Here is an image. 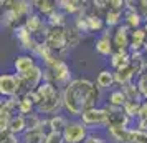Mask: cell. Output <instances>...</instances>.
Wrapping results in <instances>:
<instances>
[{
    "instance_id": "29",
    "label": "cell",
    "mask_w": 147,
    "mask_h": 143,
    "mask_svg": "<svg viewBox=\"0 0 147 143\" xmlns=\"http://www.w3.org/2000/svg\"><path fill=\"white\" fill-rule=\"evenodd\" d=\"M104 103L111 105V107H117V108H122V107H124V103H126V95L122 93V90H121V88L114 87V88H111L109 92H107Z\"/></svg>"
},
{
    "instance_id": "40",
    "label": "cell",
    "mask_w": 147,
    "mask_h": 143,
    "mask_svg": "<svg viewBox=\"0 0 147 143\" xmlns=\"http://www.w3.org/2000/svg\"><path fill=\"white\" fill-rule=\"evenodd\" d=\"M137 14L142 22H147V0H137Z\"/></svg>"
},
{
    "instance_id": "34",
    "label": "cell",
    "mask_w": 147,
    "mask_h": 143,
    "mask_svg": "<svg viewBox=\"0 0 147 143\" xmlns=\"http://www.w3.org/2000/svg\"><path fill=\"white\" fill-rule=\"evenodd\" d=\"M140 103L142 102H131V100H126V103H124V107H122V110H124V113H126L131 120H136L137 118V115H139V108H140Z\"/></svg>"
},
{
    "instance_id": "9",
    "label": "cell",
    "mask_w": 147,
    "mask_h": 143,
    "mask_svg": "<svg viewBox=\"0 0 147 143\" xmlns=\"http://www.w3.org/2000/svg\"><path fill=\"white\" fill-rule=\"evenodd\" d=\"M18 77V75H17ZM43 82V67L40 63L33 67L32 70H28L27 73L18 77V85H20V95L27 93V92H33L36 87Z\"/></svg>"
},
{
    "instance_id": "6",
    "label": "cell",
    "mask_w": 147,
    "mask_h": 143,
    "mask_svg": "<svg viewBox=\"0 0 147 143\" xmlns=\"http://www.w3.org/2000/svg\"><path fill=\"white\" fill-rule=\"evenodd\" d=\"M89 131H99V130H106V113L102 107H96V108H89L83 112L78 118Z\"/></svg>"
},
{
    "instance_id": "22",
    "label": "cell",
    "mask_w": 147,
    "mask_h": 143,
    "mask_svg": "<svg viewBox=\"0 0 147 143\" xmlns=\"http://www.w3.org/2000/svg\"><path fill=\"white\" fill-rule=\"evenodd\" d=\"M68 118L65 113H56V115L53 116H48V118H45V130L47 131H63V128L66 127V123H68Z\"/></svg>"
},
{
    "instance_id": "1",
    "label": "cell",
    "mask_w": 147,
    "mask_h": 143,
    "mask_svg": "<svg viewBox=\"0 0 147 143\" xmlns=\"http://www.w3.org/2000/svg\"><path fill=\"white\" fill-rule=\"evenodd\" d=\"M104 92L86 77H76L61 90L63 112L68 118H80L83 112L104 103Z\"/></svg>"
},
{
    "instance_id": "33",
    "label": "cell",
    "mask_w": 147,
    "mask_h": 143,
    "mask_svg": "<svg viewBox=\"0 0 147 143\" xmlns=\"http://www.w3.org/2000/svg\"><path fill=\"white\" fill-rule=\"evenodd\" d=\"M121 90H122V93L126 95V100H131V102H144V98L140 95V92H139V88H137L136 82L127 83V85H124Z\"/></svg>"
},
{
    "instance_id": "11",
    "label": "cell",
    "mask_w": 147,
    "mask_h": 143,
    "mask_svg": "<svg viewBox=\"0 0 147 143\" xmlns=\"http://www.w3.org/2000/svg\"><path fill=\"white\" fill-rule=\"evenodd\" d=\"M23 27L27 28L28 32H30V35H32L33 38H36L38 42H43L45 34H47V30H48L47 20H45L41 15L35 14V12H32V14L25 18V22H23Z\"/></svg>"
},
{
    "instance_id": "35",
    "label": "cell",
    "mask_w": 147,
    "mask_h": 143,
    "mask_svg": "<svg viewBox=\"0 0 147 143\" xmlns=\"http://www.w3.org/2000/svg\"><path fill=\"white\" fill-rule=\"evenodd\" d=\"M129 143H147V131L131 127L129 128Z\"/></svg>"
},
{
    "instance_id": "30",
    "label": "cell",
    "mask_w": 147,
    "mask_h": 143,
    "mask_svg": "<svg viewBox=\"0 0 147 143\" xmlns=\"http://www.w3.org/2000/svg\"><path fill=\"white\" fill-rule=\"evenodd\" d=\"M8 131L17 135V136H20L22 133H25L27 131V120H25V116L18 115V113L13 115V118L8 123Z\"/></svg>"
},
{
    "instance_id": "7",
    "label": "cell",
    "mask_w": 147,
    "mask_h": 143,
    "mask_svg": "<svg viewBox=\"0 0 147 143\" xmlns=\"http://www.w3.org/2000/svg\"><path fill=\"white\" fill-rule=\"evenodd\" d=\"M89 130L78 120V118H69L66 127L63 128V142L65 143H84Z\"/></svg>"
},
{
    "instance_id": "27",
    "label": "cell",
    "mask_w": 147,
    "mask_h": 143,
    "mask_svg": "<svg viewBox=\"0 0 147 143\" xmlns=\"http://www.w3.org/2000/svg\"><path fill=\"white\" fill-rule=\"evenodd\" d=\"M45 20H47V25H48V27H60V28H65V27H68V25H69V17L63 14L60 8H56L53 14H50L47 18H45Z\"/></svg>"
},
{
    "instance_id": "8",
    "label": "cell",
    "mask_w": 147,
    "mask_h": 143,
    "mask_svg": "<svg viewBox=\"0 0 147 143\" xmlns=\"http://www.w3.org/2000/svg\"><path fill=\"white\" fill-rule=\"evenodd\" d=\"M101 107L106 113V128H131L132 120L124 113L122 108L111 107L107 103H102Z\"/></svg>"
},
{
    "instance_id": "3",
    "label": "cell",
    "mask_w": 147,
    "mask_h": 143,
    "mask_svg": "<svg viewBox=\"0 0 147 143\" xmlns=\"http://www.w3.org/2000/svg\"><path fill=\"white\" fill-rule=\"evenodd\" d=\"M33 12L32 2L28 0H5L3 12H2V27L7 30H15L23 25L28 15Z\"/></svg>"
},
{
    "instance_id": "13",
    "label": "cell",
    "mask_w": 147,
    "mask_h": 143,
    "mask_svg": "<svg viewBox=\"0 0 147 143\" xmlns=\"http://www.w3.org/2000/svg\"><path fill=\"white\" fill-rule=\"evenodd\" d=\"M12 34H13V38L17 40V43L20 45V48L25 53L33 55L35 48H36V45H38L40 42L36 40V38H33L27 28L23 27V25H20V27H17L15 30H12Z\"/></svg>"
},
{
    "instance_id": "21",
    "label": "cell",
    "mask_w": 147,
    "mask_h": 143,
    "mask_svg": "<svg viewBox=\"0 0 147 143\" xmlns=\"http://www.w3.org/2000/svg\"><path fill=\"white\" fill-rule=\"evenodd\" d=\"M146 48V34L142 27L131 30L129 34V52H142Z\"/></svg>"
},
{
    "instance_id": "39",
    "label": "cell",
    "mask_w": 147,
    "mask_h": 143,
    "mask_svg": "<svg viewBox=\"0 0 147 143\" xmlns=\"http://www.w3.org/2000/svg\"><path fill=\"white\" fill-rule=\"evenodd\" d=\"M84 143H107L106 136H102L99 131H89Z\"/></svg>"
},
{
    "instance_id": "14",
    "label": "cell",
    "mask_w": 147,
    "mask_h": 143,
    "mask_svg": "<svg viewBox=\"0 0 147 143\" xmlns=\"http://www.w3.org/2000/svg\"><path fill=\"white\" fill-rule=\"evenodd\" d=\"M17 115V102L15 98H0V131L8 130V123Z\"/></svg>"
},
{
    "instance_id": "26",
    "label": "cell",
    "mask_w": 147,
    "mask_h": 143,
    "mask_svg": "<svg viewBox=\"0 0 147 143\" xmlns=\"http://www.w3.org/2000/svg\"><path fill=\"white\" fill-rule=\"evenodd\" d=\"M45 128H28L20 135V143H43L45 140Z\"/></svg>"
},
{
    "instance_id": "32",
    "label": "cell",
    "mask_w": 147,
    "mask_h": 143,
    "mask_svg": "<svg viewBox=\"0 0 147 143\" xmlns=\"http://www.w3.org/2000/svg\"><path fill=\"white\" fill-rule=\"evenodd\" d=\"M15 102H17V113L18 115L27 116V115H30V113L35 112V105L28 100L27 95H18L15 98Z\"/></svg>"
},
{
    "instance_id": "23",
    "label": "cell",
    "mask_w": 147,
    "mask_h": 143,
    "mask_svg": "<svg viewBox=\"0 0 147 143\" xmlns=\"http://www.w3.org/2000/svg\"><path fill=\"white\" fill-rule=\"evenodd\" d=\"M129 63H131V53L129 52H116L114 50V53L109 57V68L113 72L122 67H127Z\"/></svg>"
},
{
    "instance_id": "5",
    "label": "cell",
    "mask_w": 147,
    "mask_h": 143,
    "mask_svg": "<svg viewBox=\"0 0 147 143\" xmlns=\"http://www.w3.org/2000/svg\"><path fill=\"white\" fill-rule=\"evenodd\" d=\"M43 43L47 45L50 50H53L55 53L60 57L61 60H66L68 57V48H66V27H48Z\"/></svg>"
},
{
    "instance_id": "43",
    "label": "cell",
    "mask_w": 147,
    "mask_h": 143,
    "mask_svg": "<svg viewBox=\"0 0 147 143\" xmlns=\"http://www.w3.org/2000/svg\"><path fill=\"white\" fill-rule=\"evenodd\" d=\"M2 28L3 27H2V15H0V30H2Z\"/></svg>"
},
{
    "instance_id": "37",
    "label": "cell",
    "mask_w": 147,
    "mask_h": 143,
    "mask_svg": "<svg viewBox=\"0 0 147 143\" xmlns=\"http://www.w3.org/2000/svg\"><path fill=\"white\" fill-rule=\"evenodd\" d=\"M43 143H65V142H63V135L60 131H47Z\"/></svg>"
},
{
    "instance_id": "17",
    "label": "cell",
    "mask_w": 147,
    "mask_h": 143,
    "mask_svg": "<svg viewBox=\"0 0 147 143\" xmlns=\"http://www.w3.org/2000/svg\"><path fill=\"white\" fill-rule=\"evenodd\" d=\"M88 7V2H81V0H58V8L68 17H76L81 12H84Z\"/></svg>"
},
{
    "instance_id": "24",
    "label": "cell",
    "mask_w": 147,
    "mask_h": 143,
    "mask_svg": "<svg viewBox=\"0 0 147 143\" xmlns=\"http://www.w3.org/2000/svg\"><path fill=\"white\" fill-rule=\"evenodd\" d=\"M122 15H124V8H121V10H106L104 15H102V20H104V25L106 28H111L114 30L116 27H119L121 23H122Z\"/></svg>"
},
{
    "instance_id": "25",
    "label": "cell",
    "mask_w": 147,
    "mask_h": 143,
    "mask_svg": "<svg viewBox=\"0 0 147 143\" xmlns=\"http://www.w3.org/2000/svg\"><path fill=\"white\" fill-rule=\"evenodd\" d=\"M107 143H129V128H106Z\"/></svg>"
},
{
    "instance_id": "36",
    "label": "cell",
    "mask_w": 147,
    "mask_h": 143,
    "mask_svg": "<svg viewBox=\"0 0 147 143\" xmlns=\"http://www.w3.org/2000/svg\"><path fill=\"white\" fill-rule=\"evenodd\" d=\"M136 85H137V88H139L142 98L147 100V72H144L142 75H139L136 78Z\"/></svg>"
},
{
    "instance_id": "19",
    "label": "cell",
    "mask_w": 147,
    "mask_h": 143,
    "mask_svg": "<svg viewBox=\"0 0 147 143\" xmlns=\"http://www.w3.org/2000/svg\"><path fill=\"white\" fill-rule=\"evenodd\" d=\"M94 85L98 87L102 92H109L111 88H114V73L111 68H104L101 70L99 73L96 75V80H94Z\"/></svg>"
},
{
    "instance_id": "41",
    "label": "cell",
    "mask_w": 147,
    "mask_h": 143,
    "mask_svg": "<svg viewBox=\"0 0 147 143\" xmlns=\"http://www.w3.org/2000/svg\"><path fill=\"white\" fill-rule=\"evenodd\" d=\"M136 120H144V122H147V100H144V102L140 103L139 115H137Z\"/></svg>"
},
{
    "instance_id": "38",
    "label": "cell",
    "mask_w": 147,
    "mask_h": 143,
    "mask_svg": "<svg viewBox=\"0 0 147 143\" xmlns=\"http://www.w3.org/2000/svg\"><path fill=\"white\" fill-rule=\"evenodd\" d=\"M0 143H20V136L5 130V131H0Z\"/></svg>"
},
{
    "instance_id": "12",
    "label": "cell",
    "mask_w": 147,
    "mask_h": 143,
    "mask_svg": "<svg viewBox=\"0 0 147 143\" xmlns=\"http://www.w3.org/2000/svg\"><path fill=\"white\" fill-rule=\"evenodd\" d=\"M94 52L102 57V58H109L114 53V45H113V30L111 28H104L101 35L94 40Z\"/></svg>"
},
{
    "instance_id": "16",
    "label": "cell",
    "mask_w": 147,
    "mask_h": 143,
    "mask_svg": "<svg viewBox=\"0 0 147 143\" xmlns=\"http://www.w3.org/2000/svg\"><path fill=\"white\" fill-rule=\"evenodd\" d=\"M129 34L131 30L122 23L113 30V45L116 52H129Z\"/></svg>"
},
{
    "instance_id": "4",
    "label": "cell",
    "mask_w": 147,
    "mask_h": 143,
    "mask_svg": "<svg viewBox=\"0 0 147 143\" xmlns=\"http://www.w3.org/2000/svg\"><path fill=\"white\" fill-rule=\"evenodd\" d=\"M43 80L53 83V85H56L63 90V87H66L68 83L73 80L71 67L68 65L66 60H58L53 65L43 68Z\"/></svg>"
},
{
    "instance_id": "31",
    "label": "cell",
    "mask_w": 147,
    "mask_h": 143,
    "mask_svg": "<svg viewBox=\"0 0 147 143\" xmlns=\"http://www.w3.org/2000/svg\"><path fill=\"white\" fill-rule=\"evenodd\" d=\"M81 40H83V35L69 23L66 27V48H68V52L74 50V48L81 43Z\"/></svg>"
},
{
    "instance_id": "18",
    "label": "cell",
    "mask_w": 147,
    "mask_h": 143,
    "mask_svg": "<svg viewBox=\"0 0 147 143\" xmlns=\"http://www.w3.org/2000/svg\"><path fill=\"white\" fill-rule=\"evenodd\" d=\"M113 73H114V85H116L117 88H122L127 83L136 82V73H134V68H132L131 63H129L127 67H122V68H119V70L113 72Z\"/></svg>"
},
{
    "instance_id": "2",
    "label": "cell",
    "mask_w": 147,
    "mask_h": 143,
    "mask_svg": "<svg viewBox=\"0 0 147 143\" xmlns=\"http://www.w3.org/2000/svg\"><path fill=\"white\" fill-rule=\"evenodd\" d=\"M36 96L38 103L35 107V112L43 118L53 116L63 112V102H61V88L50 82H43L36 87Z\"/></svg>"
},
{
    "instance_id": "15",
    "label": "cell",
    "mask_w": 147,
    "mask_h": 143,
    "mask_svg": "<svg viewBox=\"0 0 147 143\" xmlns=\"http://www.w3.org/2000/svg\"><path fill=\"white\" fill-rule=\"evenodd\" d=\"M38 65V60H36V57L32 53H25V52H22L18 53L17 57L13 58V63H12V67H13V73L15 75H23V73H27L28 70H32L33 67Z\"/></svg>"
},
{
    "instance_id": "20",
    "label": "cell",
    "mask_w": 147,
    "mask_h": 143,
    "mask_svg": "<svg viewBox=\"0 0 147 143\" xmlns=\"http://www.w3.org/2000/svg\"><path fill=\"white\" fill-rule=\"evenodd\" d=\"M35 14L41 15L43 18H47L50 14H53L58 8V0H33L32 2Z\"/></svg>"
},
{
    "instance_id": "42",
    "label": "cell",
    "mask_w": 147,
    "mask_h": 143,
    "mask_svg": "<svg viewBox=\"0 0 147 143\" xmlns=\"http://www.w3.org/2000/svg\"><path fill=\"white\" fill-rule=\"evenodd\" d=\"M142 30H144V34H146V50H147V22H144V25H142Z\"/></svg>"
},
{
    "instance_id": "10",
    "label": "cell",
    "mask_w": 147,
    "mask_h": 143,
    "mask_svg": "<svg viewBox=\"0 0 147 143\" xmlns=\"http://www.w3.org/2000/svg\"><path fill=\"white\" fill-rule=\"evenodd\" d=\"M20 95V85H18V77L10 72H2L0 73V98H17Z\"/></svg>"
},
{
    "instance_id": "28",
    "label": "cell",
    "mask_w": 147,
    "mask_h": 143,
    "mask_svg": "<svg viewBox=\"0 0 147 143\" xmlns=\"http://www.w3.org/2000/svg\"><path fill=\"white\" fill-rule=\"evenodd\" d=\"M122 25H126L129 30H136L144 25V22L140 18V15L137 14V10H124L122 15Z\"/></svg>"
}]
</instances>
